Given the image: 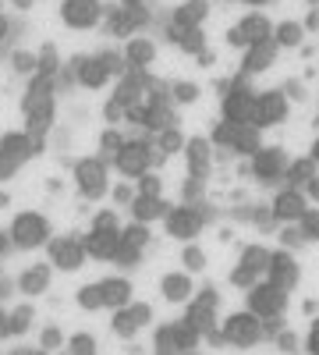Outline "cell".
Returning a JSON list of instances; mask_svg holds the SVG:
<instances>
[{
	"instance_id": "obj_1",
	"label": "cell",
	"mask_w": 319,
	"mask_h": 355,
	"mask_svg": "<svg viewBox=\"0 0 319 355\" xmlns=\"http://www.w3.org/2000/svg\"><path fill=\"white\" fill-rule=\"evenodd\" d=\"M21 110H25V121H28V135H43L50 125H53V82L36 75L28 82V93L21 100Z\"/></svg>"
},
{
	"instance_id": "obj_2",
	"label": "cell",
	"mask_w": 319,
	"mask_h": 355,
	"mask_svg": "<svg viewBox=\"0 0 319 355\" xmlns=\"http://www.w3.org/2000/svg\"><path fill=\"white\" fill-rule=\"evenodd\" d=\"M121 249V224L113 210H100L93 217V231L85 234V252L96 259H113V252Z\"/></svg>"
},
{
	"instance_id": "obj_3",
	"label": "cell",
	"mask_w": 319,
	"mask_h": 355,
	"mask_svg": "<svg viewBox=\"0 0 319 355\" xmlns=\"http://www.w3.org/2000/svg\"><path fill=\"white\" fill-rule=\"evenodd\" d=\"M11 242L18 249H39L50 242V220L36 210H25L11 220Z\"/></svg>"
},
{
	"instance_id": "obj_4",
	"label": "cell",
	"mask_w": 319,
	"mask_h": 355,
	"mask_svg": "<svg viewBox=\"0 0 319 355\" xmlns=\"http://www.w3.org/2000/svg\"><path fill=\"white\" fill-rule=\"evenodd\" d=\"M213 142H220L230 153H245V157H252L259 146H263L255 125H235V121H220L217 132H213Z\"/></svg>"
},
{
	"instance_id": "obj_5",
	"label": "cell",
	"mask_w": 319,
	"mask_h": 355,
	"mask_svg": "<svg viewBox=\"0 0 319 355\" xmlns=\"http://www.w3.org/2000/svg\"><path fill=\"white\" fill-rule=\"evenodd\" d=\"M121 64L113 53H93V57H78L75 61V78L85 85V89H100L110 82V75H118Z\"/></svg>"
},
{
	"instance_id": "obj_6",
	"label": "cell",
	"mask_w": 319,
	"mask_h": 355,
	"mask_svg": "<svg viewBox=\"0 0 319 355\" xmlns=\"http://www.w3.org/2000/svg\"><path fill=\"white\" fill-rule=\"evenodd\" d=\"M75 185L85 199H100L110 189V178H107V160L103 157H85L75 164Z\"/></svg>"
},
{
	"instance_id": "obj_7",
	"label": "cell",
	"mask_w": 319,
	"mask_h": 355,
	"mask_svg": "<svg viewBox=\"0 0 319 355\" xmlns=\"http://www.w3.org/2000/svg\"><path fill=\"white\" fill-rule=\"evenodd\" d=\"M163 224H167V234H170V239L192 242L195 234L202 231V224H206V214H202L199 206H192V202H185V206H170L167 217H163Z\"/></svg>"
},
{
	"instance_id": "obj_8",
	"label": "cell",
	"mask_w": 319,
	"mask_h": 355,
	"mask_svg": "<svg viewBox=\"0 0 319 355\" xmlns=\"http://www.w3.org/2000/svg\"><path fill=\"white\" fill-rule=\"evenodd\" d=\"M263 40H273V25L266 15H245L238 25H230V33H227V43L230 46H238V50H248L255 43H263Z\"/></svg>"
},
{
	"instance_id": "obj_9",
	"label": "cell",
	"mask_w": 319,
	"mask_h": 355,
	"mask_svg": "<svg viewBox=\"0 0 319 355\" xmlns=\"http://www.w3.org/2000/svg\"><path fill=\"white\" fill-rule=\"evenodd\" d=\"M284 306H287V291L277 288L273 281H266V284H252V288H248V313H252V316H259V320H273V316L284 313Z\"/></svg>"
},
{
	"instance_id": "obj_10",
	"label": "cell",
	"mask_w": 319,
	"mask_h": 355,
	"mask_svg": "<svg viewBox=\"0 0 319 355\" xmlns=\"http://www.w3.org/2000/svg\"><path fill=\"white\" fill-rule=\"evenodd\" d=\"M113 164H118V171L125 178H142V174L149 171V164H153V146L146 139H131V142L125 139V146L118 150Z\"/></svg>"
},
{
	"instance_id": "obj_11",
	"label": "cell",
	"mask_w": 319,
	"mask_h": 355,
	"mask_svg": "<svg viewBox=\"0 0 319 355\" xmlns=\"http://www.w3.org/2000/svg\"><path fill=\"white\" fill-rule=\"evenodd\" d=\"M287 153L280 150V146H259V150L252 153V174L259 178L263 185H273L280 182V178L287 174Z\"/></svg>"
},
{
	"instance_id": "obj_12",
	"label": "cell",
	"mask_w": 319,
	"mask_h": 355,
	"mask_svg": "<svg viewBox=\"0 0 319 355\" xmlns=\"http://www.w3.org/2000/svg\"><path fill=\"white\" fill-rule=\"evenodd\" d=\"M263 338V320L252 316V313H235L224 320V341L235 345V348H248Z\"/></svg>"
},
{
	"instance_id": "obj_13",
	"label": "cell",
	"mask_w": 319,
	"mask_h": 355,
	"mask_svg": "<svg viewBox=\"0 0 319 355\" xmlns=\"http://www.w3.org/2000/svg\"><path fill=\"white\" fill-rule=\"evenodd\" d=\"M270 249H263V245H248L245 252H241V263L230 270V281H235L238 288H252L259 277L266 274V266H270Z\"/></svg>"
},
{
	"instance_id": "obj_14",
	"label": "cell",
	"mask_w": 319,
	"mask_h": 355,
	"mask_svg": "<svg viewBox=\"0 0 319 355\" xmlns=\"http://www.w3.org/2000/svg\"><path fill=\"white\" fill-rule=\"evenodd\" d=\"M287 117V96L280 89H266V93H255V110H252V125L255 128H273Z\"/></svg>"
},
{
	"instance_id": "obj_15",
	"label": "cell",
	"mask_w": 319,
	"mask_h": 355,
	"mask_svg": "<svg viewBox=\"0 0 319 355\" xmlns=\"http://www.w3.org/2000/svg\"><path fill=\"white\" fill-rule=\"evenodd\" d=\"M252 110H255V93H252L245 82H235L224 93V121L252 125Z\"/></svg>"
},
{
	"instance_id": "obj_16",
	"label": "cell",
	"mask_w": 319,
	"mask_h": 355,
	"mask_svg": "<svg viewBox=\"0 0 319 355\" xmlns=\"http://www.w3.org/2000/svg\"><path fill=\"white\" fill-rule=\"evenodd\" d=\"M85 242L75 239V234H61V239L50 242V263L61 266V270H78V266L85 263Z\"/></svg>"
},
{
	"instance_id": "obj_17",
	"label": "cell",
	"mask_w": 319,
	"mask_h": 355,
	"mask_svg": "<svg viewBox=\"0 0 319 355\" xmlns=\"http://www.w3.org/2000/svg\"><path fill=\"white\" fill-rule=\"evenodd\" d=\"M61 18L71 28H93L103 18V4H100V0H64V4H61Z\"/></svg>"
},
{
	"instance_id": "obj_18",
	"label": "cell",
	"mask_w": 319,
	"mask_h": 355,
	"mask_svg": "<svg viewBox=\"0 0 319 355\" xmlns=\"http://www.w3.org/2000/svg\"><path fill=\"white\" fill-rule=\"evenodd\" d=\"M149 320H153V309L146 302H128V306L118 309V316H113V331H118L121 338H131V334H138L142 327H146Z\"/></svg>"
},
{
	"instance_id": "obj_19",
	"label": "cell",
	"mask_w": 319,
	"mask_h": 355,
	"mask_svg": "<svg viewBox=\"0 0 319 355\" xmlns=\"http://www.w3.org/2000/svg\"><path fill=\"white\" fill-rule=\"evenodd\" d=\"M217 306H220V295L213 291V288H202L199 295H195V302H192V309H188V323L202 334V331H210V323H213V316H217Z\"/></svg>"
},
{
	"instance_id": "obj_20",
	"label": "cell",
	"mask_w": 319,
	"mask_h": 355,
	"mask_svg": "<svg viewBox=\"0 0 319 355\" xmlns=\"http://www.w3.org/2000/svg\"><path fill=\"white\" fill-rule=\"evenodd\" d=\"M0 153H8L15 164H25L39 153V139L28 132H8V135H0Z\"/></svg>"
},
{
	"instance_id": "obj_21",
	"label": "cell",
	"mask_w": 319,
	"mask_h": 355,
	"mask_svg": "<svg viewBox=\"0 0 319 355\" xmlns=\"http://www.w3.org/2000/svg\"><path fill=\"white\" fill-rule=\"evenodd\" d=\"M309 210V199H305V192L302 189H284V192H277V199H273V217L277 220H302V214Z\"/></svg>"
},
{
	"instance_id": "obj_22",
	"label": "cell",
	"mask_w": 319,
	"mask_h": 355,
	"mask_svg": "<svg viewBox=\"0 0 319 355\" xmlns=\"http://www.w3.org/2000/svg\"><path fill=\"white\" fill-rule=\"evenodd\" d=\"M266 277L277 284V288H295L298 284V263L291 252H273L270 256V266H266Z\"/></svg>"
},
{
	"instance_id": "obj_23",
	"label": "cell",
	"mask_w": 319,
	"mask_h": 355,
	"mask_svg": "<svg viewBox=\"0 0 319 355\" xmlns=\"http://www.w3.org/2000/svg\"><path fill=\"white\" fill-rule=\"evenodd\" d=\"M185 160H188V171H192V174L206 178L210 160H213V146H210V139H188V142H185Z\"/></svg>"
},
{
	"instance_id": "obj_24",
	"label": "cell",
	"mask_w": 319,
	"mask_h": 355,
	"mask_svg": "<svg viewBox=\"0 0 319 355\" xmlns=\"http://www.w3.org/2000/svg\"><path fill=\"white\" fill-rule=\"evenodd\" d=\"M170 206L163 202V196H135L131 202V217L138 224H153V220H163Z\"/></svg>"
},
{
	"instance_id": "obj_25",
	"label": "cell",
	"mask_w": 319,
	"mask_h": 355,
	"mask_svg": "<svg viewBox=\"0 0 319 355\" xmlns=\"http://www.w3.org/2000/svg\"><path fill=\"white\" fill-rule=\"evenodd\" d=\"M146 21L142 8H113L110 11V33L113 36H135V28Z\"/></svg>"
},
{
	"instance_id": "obj_26",
	"label": "cell",
	"mask_w": 319,
	"mask_h": 355,
	"mask_svg": "<svg viewBox=\"0 0 319 355\" xmlns=\"http://www.w3.org/2000/svg\"><path fill=\"white\" fill-rule=\"evenodd\" d=\"M273 57H277V43H273V40H263V43H255V46H248V50H245L241 68H245L248 75L266 71V68L273 64Z\"/></svg>"
},
{
	"instance_id": "obj_27",
	"label": "cell",
	"mask_w": 319,
	"mask_h": 355,
	"mask_svg": "<svg viewBox=\"0 0 319 355\" xmlns=\"http://www.w3.org/2000/svg\"><path fill=\"white\" fill-rule=\"evenodd\" d=\"M153 57H156V46H153L149 36H131V40H128V46H125V61H128L135 71H142L146 64H153Z\"/></svg>"
},
{
	"instance_id": "obj_28",
	"label": "cell",
	"mask_w": 319,
	"mask_h": 355,
	"mask_svg": "<svg viewBox=\"0 0 319 355\" xmlns=\"http://www.w3.org/2000/svg\"><path fill=\"white\" fill-rule=\"evenodd\" d=\"M100 295H103V306L121 309L131 302V284L125 277H107V281H100Z\"/></svg>"
},
{
	"instance_id": "obj_29",
	"label": "cell",
	"mask_w": 319,
	"mask_h": 355,
	"mask_svg": "<svg viewBox=\"0 0 319 355\" xmlns=\"http://www.w3.org/2000/svg\"><path fill=\"white\" fill-rule=\"evenodd\" d=\"M18 288L25 295H43L50 288V266L46 263H36V266H28V270L18 277Z\"/></svg>"
},
{
	"instance_id": "obj_30",
	"label": "cell",
	"mask_w": 319,
	"mask_h": 355,
	"mask_svg": "<svg viewBox=\"0 0 319 355\" xmlns=\"http://www.w3.org/2000/svg\"><path fill=\"white\" fill-rule=\"evenodd\" d=\"M160 288H163V299L185 302L188 295H192V277H188V274H167V277L160 281Z\"/></svg>"
},
{
	"instance_id": "obj_31",
	"label": "cell",
	"mask_w": 319,
	"mask_h": 355,
	"mask_svg": "<svg viewBox=\"0 0 319 355\" xmlns=\"http://www.w3.org/2000/svg\"><path fill=\"white\" fill-rule=\"evenodd\" d=\"M170 40L188 53H199L202 50V28L199 25H170Z\"/></svg>"
},
{
	"instance_id": "obj_32",
	"label": "cell",
	"mask_w": 319,
	"mask_h": 355,
	"mask_svg": "<svg viewBox=\"0 0 319 355\" xmlns=\"http://www.w3.org/2000/svg\"><path fill=\"white\" fill-rule=\"evenodd\" d=\"M287 182H291V189H305L312 178H316V160L312 157H302V160H291L287 164Z\"/></svg>"
},
{
	"instance_id": "obj_33",
	"label": "cell",
	"mask_w": 319,
	"mask_h": 355,
	"mask_svg": "<svg viewBox=\"0 0 319 355\" xmlns=\"http://www.w3.org/2000/svg\"><path fill=\"white\" fill-rule=\"evenodd\" d=\"M302 36H305L302 21H280V25H273V43L277 46H298Z\"/></svg>"
},
{
	"instance_id": "obj_34",
	"label": "cell",
	"mask_w": 319,
	"mask_h": 355,
	"mask_svg": "<svg viewBox=\"0 0 319 355\" xmlns=\"http://www.w3.org/2000/svg\"><path fill=\"white\" fill-rule=\"evenodd\" d=\"M185 142H188V139H185V135H181L178 128L170 125V128H163V132H160V139H156V150H160L163 157H170V153L185 150Z\"/></svg>"
},
{
	"instance_id": "obj_35",
	"label": "cell",
	"mask_w": 319,
	"mask_h": 355,
	"mask_svg": "<svg viewBox=\"0 0 319 355\" xmlns=\"http://www.w3.org/2000/svg\"><path fill=\"white\" fill-rule=\"evenodd\" d=\"M202 18H206V8H202L199 0H195V4H181L178 11H174L170 25H199Z\"/></svg>"
},
{
	"instance_id": "obj_36",
	"label": "cell",
	"mask_w": 319,
	"mask_h": 355,
	"mask_svg": "<svg viewBox=\"0 0 319 355\" xmlns=\"http://www.w3.org/2000/svg\"><path fill=\"white\" fill-rule=\"evenodd\" d=\"M57 50L53 46H43L39 53H36V75H43V78H53V71H57Z\"/></svg>"
},
{
	"instance_id": "obj_37",
	"label": "cell",
	"mask_w": 319,
	"mask_h": 355,
	"mask_svg": "<svg viewBox=\"0 0 319 355\" xmlns=\"http://www.w3.org/2000/svg\"><path fill=\"white\" fill-rule=\"evenodd\" d=\"M298 231H302V239L305 242H319V210H309L302 214V220H298Z\"/></svg>"
},
{
	"instance_id": "obj_38",
	"label": "cell",
	"mask_w": 319,
	"mask_h": 355,
	"mask_svg": "<svg viewBox=\"0 0 319 355\" xmlns=\"http://www.w3.org/2000/svg\"><path fill=\"white\" fill-rule=\"evenodd\" d=\"M170 100L174 103H195L199 100V85L195 82H174L170 85Z\"/></svg>"
},
{
	"instance_id": "obj_39",
	"label": "cell",
	"mask_w": 319,
	"mask_h": 355,
	"mask_svg": "<svg viewBox=\"0 0 319 355\" xmlns=\"http://www.w3.org/2000/svg\"><path fill=\"white\" fill-rule=\"evenodd\" d=\"M121 242L125 245H135V249H142V245H146L149 242V231H146V224H131V227H121Z\"/></svg>"
},
{
	"instance_id": "obj_40",
	"label": "cell",
	"mask_w": 319,
	"mask_h": 355,
	"mask_svg": "<svg viewBox=\"0 0 319 355\" xmlns=\"http://www.w3.org/2000/svg\"><path fill=\"white\" fill-rule=\"evenodd\" d=\"M138 182V196H163V178L160 174H142V178H135Z\"/></svg>"
},
{
	"instance_id": "obj_41",
	"label": "cell",
	"mask_w": 319,
	"mask_h": 355,
	"mask_svg": "<svg viewBox=\"0 0 319 355\" xmlns=\"http://www.w3.org/2000/svg\"><path fill=\"white\" fill-rule=\"evenodd\" d=\"M78 306H82V309H103L100 284H85V288L78 291Z\"/></svg>"
},
{
	"instance_id": "obj_42",
	"label": "cell",
	"mask_w": 319,
	"mask_h": 355,
	"mask_svg": "<svg viewBox=\"0 0 319 355\" xmlns=\"http://www.w3.org/2000/svg\"><path fill=\"white\" fill-rule=\"evenodd\" d=\"M125 146V139H121V132H103L100 135V157H118V150Z\"/></svg>"
},
{
	"instance_id": "obj_43",
	"label": "cell",
	"mask_w": 319,
	"mask_h": 355,
	"mask_svg": "<svg viewBox=\"0 0 319 355\" xmlns=\"http://www.w3.org/2000/svg\"><path fill=\"white\" fill-rule=\"evenodd\" d=\"M68 352L71 355H96V338L93 334H75L68 341Z\"/></svg>"
},
{
	"instance_id": "obj_44",
	"label": "cell",
	"mask_w": 319,
	"mask_h": 355,
	"mask_svg": "<svg viewBox=\"0 0 319 355\" xmlns=\"http://www.w3.org/2000/svg\"><path fill=\"white\" fill-rule=\"evenodd\" d=\"M8 320H11V334H21V331H28V323H33V309L21 306V309L8 313Z\"/></svg>"
},
{
	"instance_id": "obj_45",
	"label": "cell",
	"mask_w": 319,
	"mask_h": 355,
	"mask_svg": "<svg viewBox=\"0 0 319 355\" xmlns=\"http://www.w3.org/2000/svg\"><path fill=\"white\" fill-rule=\"evenodd\" d=\"M181 263L188 266V270H202V266H206V252H202L199 245H188V249L181 252Z\"/></svg>"
},
{
	"instance_id": "obj_46",
	"label": "cell",
	"mask_w": 319,
	"mask_h": 355,
	"mask_svg": "<svg viewBox=\"0 0 319 355\" xmlns=\"http://www.w3.org/2000/svg\"><path fill=\"white\" fill-rule=\"evenodd\" d=\"M39 345H43V352H53V348H61V345H64V334L57 331V327H46L43 338H39Z\"/></svg>"
},
{
	"instance_id": "obj_47",
	"label": "cell",
	"mask_w": 319,
	"mask_h": 355,
	"mask_svg": "<svg viewBox=\"0 0 319 355\" xmlns=\"http://www.w3.org/2000/svg\"><path fill=\"white\" fill-rule=\"evenodd\" d=\"M15 71L36 75V53H15Z\"/></svg>"
},
{
	"instance_id": "obj_48",
	"label": "cell",
	"mask_w": 319,
	"mask_h": 355,
	"mask_svg": "<svg viewBox=\"0 0 319 355\" xmlns=\"http://www.w3.org/2000/svg\"><path fill=\"white\" fill-rule=\"evenodd\" d=\"M18 167H21V164H15L8 153H0V182H8V178H15V174H18Z\"/></svg>"
},
{
	"instance_id": "obj_49",
	"label": "cell",
	"mask_w": 319,
	"mask_h": 355,
	"mask_svg": "<svg viewBox=\"0 0 319 355\" xmlns=\"http://www.w3.org/2000/svg\"><path fill=\"white\" fill-rule=\"evenodd\" d=\"M202 189H206V178L192 174V182H185V199H192V196H202Z\"/></svg>"
},
{
	"instance_id": "obj_50",
	"label": "cell",
	"mask_w": 319,
	"mask_h": 355,
	"mask_svg": "<svg viewBox=\"0 0 319 355\" xmlns=\"http://www.w3.org/2000/svg\"><path fill=\"white\" fill-rule=\"evenodd\" d=\"M305 348L312 352V355H319V320L309 327V338H305Z\"/></svg>"
},
{
	"instance_id": "obj_51",
	"label": "cell",
	"mask_w": 319,
	"mask_h": 355,
	"mask_svg": "<svg viewBox=\"0 0 319 355\" xmlns=\"http://www.w3.org/2000/svg\"><path fill=\"white\" fill-rule=\"evenodd\" d=\"M135 196H138V192H131V185H118V189H113V199H118V202H128V206L135 202Z\"/></svg>"
},
{
	"instance_id": "obj_52",
	"label": "cell",
	"mask_w": 319,
	"mask_h": 355,
	"mask_svg": "<svg viewBox=\"0 0 319 355\" xmlns=\"http://www.w3.org/2000/svg\"><path fill=\"white\" fill-rule=\"evenodd\" d=\"M11 245H15V242H11V231H0V256H8Z\"/></svg>"
},
{
	"instance_id": "obj_53",
	"label": "cell",
	"mask_w": 319,
	"mask_h": 355,
	"mask_svg": "<svg viewBox=\"0 0 319 355\" xmlns=\"http://www.w3.org/2000/svg\"><path fill=\"white\" fill-rule=\"evenodd\" d=\"M305 192H309V199H316V202H319V174H316L312 182L305 185Z\"/></svg>"
},
{
	"instance_id": "obj_54",
	"label": "cell",
	"mask_w": 319,
	"mask_h": 355,
	"mask_svg": "<svg viewBox=\"0 0 319 355\" xmlns=\"http://www.w3.org/2000/svg\"><path fill=\"white\" fill-rule=\"evenodd\" d=\"M11 334V320H8V313L0 309V338H8Z\"/></svg>"
},
{
	"instance_id": "obj_55",
	"label": "cell",
	"mask_w": 319,
	"mask_h": 355,
	"mask_svg": "<svg viewBox=\"0 0 319 355\" xmlns=\"http://www.w3.org/2000/svg\"><path fill=\"white\" fill-rule=\"evenodd\" d=\"M11 295V281H0V299H8Z\"/></svg>"
},
{
	"instance_id": "obj_56",
	"label": "cell",
	"mask_w": 319,
	"mask_h": 355,
	"mask_svg": "<svg viewBox=\"0 0 319 355\" xmlns=\"http://www.w3.org/2000/svg\"><path fill=\"white\" fill-rule=\"evenodd\" d=\"M121 4H125V8H142L146 0H121Z\"/></svg>"
},
{
	"instance_id": "obj_57",
	"label": "cell",
	"mask_w": 319,
	"mask_h": 355,
	"mask_svg": "<svg viewBox=\"0 0 319 355\" xmlns=\"http://www.w3.org/2000/svg\"><path fill=\"white\" fill-rule=\"evenodd\" d=\"M312 160L319 164V135H316V142H312Z\"/></svg>"
},
{
	"instance_id": "obj_58",
	"label": "cell",
	"mask_w": 319,
	"mask_h": 355,
	"mask_svg": "<svg viewBox=\"0 0 319 355\" xmlns=\"http://www.w3.org/2000/svg\"><path fill=\"white\" fill-rule=\"evenodd\" d=\"M8 36V21H4V15H0V40Z\"/></svg>"
},
{
	"instance_id": "obj_59",
	"label": "cell",
	"mask_w": 319,
	"mask_h": 355,
	"mask_svg": "<svg viewBox=\"0 0 319 355\" xmlns=\"http://www.w3.org/2000/svg\"><path fill=\"white\" fill-rule=\"evenodd\" d=\"M15 355H46V352H33V348H21V352H15Z\"/></svg>"
},
{
	"instance_id": "obj_60",
	"label": "cell",
	"mask_w": 319,
	"mask_h": 355,
	"mask_svg": "<svg viewBox=\"0 0 319 355\" xmlns=\"http://www.w3.org/2000/svg\"><path fill=\"white\" fill-rule=\"evenodd\" d=\"M245 4H252V8H263V4H266V0H245Z\"/></svg>"
},
{
	"instance_id": "obj_61",
	"label": "cell",
	"mask_w": 319,
	"mask_h": 355,
	"mask_svg": "<svg viewBox=\"0 0 319 355\" xmlns=\"http://www.w3.org/2000/svg\"><path fill=\"white\" fill-rule=\"evenodd\" d=\"M15 4H18V8H28V4H33V0H15Z\"/></svg>"
},
{
	"instance_id": "obj_62",
	"label": "cell",
	"mask_w": 319,
	"mask_h": 355,
	"mask_svg": "<svg viewBox=\"0 0 319 355\" xmlns=\"http://www.w3.org/2000/svg\"><path fill=\"white\" fill-rule=\"evenodd\" d=\"M0 8H4V0H0Z\"/></svg>"
},
{
	"instance_id": "obj_63",
	"label": "cell",
	"mask_w": 319,
	"mask_h": 355,
	"mask_svg": "<svg viewBox=\"0 0 319 355\" xmlns=\"http://www.w3.org/2000/svg\"><path fill=\"white\" fill-rule=\"evenodd\" d=\"M312 4H316V0H312Z\"/></svg>"
}]
</instances>
